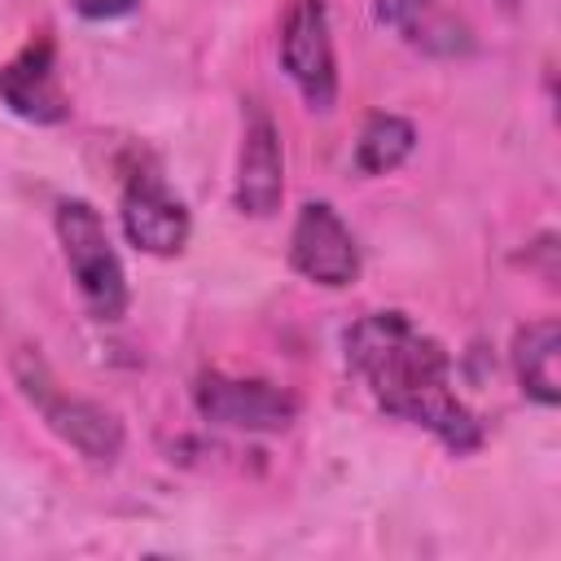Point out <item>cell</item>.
Listing matches in <instances>:
<instances>
[{
    "instance_id": "obj_1",
    "label": "cell",
    "mask_w": 561,
    "mask_h": 561,
    "mask_svg": "<svg viewBox=\"0 0 561 561\" xmlns=\"http://www.w3.org/2000/svg\"><path fill=\"white\" fill-rule=\"evenodd\" d=\"M342 355L386 416L430 430L456 456L482 447V421L456 394L451 351L408 311L381 307L359 316L342 333Z\"/></svg>"
},
{
    "instance_id": "obj_2",
    "label": "cell",
    "mask_w": 561,
    "mask_h": 561,
    "mask_svg": "<svg viewBox=\"0 0 561 561\" xmlns=\"http://www.w3.org/2000/svg\"><path fill=\"white\" fill-rule=\"evenodd\" d=\"M53 228H57L61 259L70 267V280H75L88 316L105 320V324L123 320L131 289H127V272H123V259L110 241L101 210L83 197H61L53 210Z\"/></svg>"
},
{
    "instance_id": "obj_3",
    "label": "cell",
    "mask_w": 561,
    "mask_h": 561,
    "mask_svg": "<svg viewBox=\"0 0 561 561\" xmlns=\"http://www.w3.org/2000/svg\"><path fill=\"white\" fill-rule=\"evenodd\" d=\"M13 377H18V390L31 399V408L44 416V425L66 447H75L92 465H114L118 460L123 425H118V416L110 408H101V403H92L83 394L61 390L57 377L48 373V364L35 351H18L13 355Z\"/></svg>"
},
{
    "instance_id": "obj_4",
    "label": "cell",
    "mask_w": 561,
    "mask_h": 561,
    "mask_svg": "<svg viewBox=\"0 0 561 561\" xmlns=\"http://www.w3.org/2000/svg\"><path fill=\"white\" fill-rule=\"evenodd\" d=\"M118 219H123V237L153 259H175L184 254L188 237H193V215L184 206V197L171 193V184L162 180V171L153 162H136L123 175V197H118Z\"/></svg>"
},
{
    "instance_id": "obj_5",
    "label": "cell",
    "mask_w": 561,
    "mask_h": 561,
    "mask_svg": "<svg viewBox=\"0 0 561 561\" xmlns=\"http://www.w3.org/2000/svg\"><path fill=\"white\" fill-rule=\"evenodd\" d=\"M280 70L298 88V96L316 110L329 114L337 105V57H333V31H329V9L324 0H289L280 18Z\"/></svg>"
},
{
    "instance_id": "obj_6",
    "label": "cell",
    "mask_w": 561,
    "mask_h": 561,
    "mask_svg": "<svg viewBox=\"0 0 561 561\" xmlns=\"http://www.w3.org/2000/svg\"><path fill=\"white\" fill-rule=\"evenodd\" d=\"M193 408L202 421L241 430V434H276L289 430L298 416V399L263 377H232V373H202L193 381Z\"/></svg>"
},
{
    "instance_id": "obj_7",
    "label": "cell",
    "mask_w": 561,
    "mask_h": 561,
    "mask_svg": "<svg viewBox=\"0 0 561 561\" xmlns=\"http://www.w3.org/2000/svg\"><path fill=\"white\" fill-rule=\"evenodd\" d=\"M289 267L320 285V289H346L359 280V241L346 228V219L324 197H307L289 228Z\"/></svg>"
},
{
    "instance_id": "obj_8",
    "label": "cell",
    "mask_w": 561,
    "mask_h": 561,
    "mask_svg": "<svg viewBox=\"0 0 561 561\" xmlns=\"http://www.w3.org/2000/svg\"><path fill=\"white\" fill-rule=\"evenodd\" d=\"M285 197V149L272 114L250 101L237 145V175H232V206L250 219H272Z\"/></svg>"
},
{
    "instance_id": "obj_9",
    "label": "cell",
    "mask_w": 561,
    "mask_h": 561,
    "mask_svg": "<svg viewBox=\"0 0 561 561\" xmlns=\"http://www.w3.org/2000/svg\"><path fill=\"white\" fill-rule=\"evenodd\" d=\"M0 105L35 127H57L70 118V96L57 79V44L53 35H31L0 66Z\"/></svg>"
},
{
    "instance_id": "obj_10",
    "label": "cell",
    "mask_w": 561,
    "mask_h": 561,
    "mask_svg": "<svg viewBox=\"0 0 561 561\" xmlns=\"http://www.w3.org/2000/svg\"><path fill=\"white\" fill-rule=\"evenodd\" d=\"M557 355H561V324L552 316L530 320L513 333V377L522 386V394L539 408H557L561 399V377H557Z\"/></svg>"
},
{
    "instance_id": "obj_11",
    "label": "cell",
    "mask_w": 561,
    "mask_h": 561,
    "mask_svg": "<svg viewBox=\"0 0 561 561\" xmlns=\"http://www.w3.org/2000/svg\"><path fill=\"white\" fill-rule=\"evenodd\" d=\"M416 149V127L403 118V114H368L364 127H359V140H355V167L359 175H390L399 171Z\"/></svg>"
},
{
    "instance_id": "obj_12",
    "label": "cell",
    "mask_w": 561,
    "mask_h": 561,
    "mask_svg": "<svg viewBox=\"0 0 561 561\" xmlns=\"http://www.w3.org/2000/svg\"><path fill=\"white\" fill-rule=\"evenodd\" d=\"M373 18L416 48L456 53V39L447 35L451 22L438 18V0H373Z\"/></svg>"
},
{
    "instance_id": "obj_13",
    "label": "cell",
    "mask_w": 561,
    "mask_h": 561,
    "mask_svg": "<svg viewBox=\"0 0 561 561\" xmlns=\"http://www.w3.org/2000/svg\"><path fill=\"white\" fill-rule=\"evenodd\" d=\"M140 0H70V9L88 22H114V18H127Z\"/></svg>"
},
{
    "instance_id": "obj_14",
    "label": "cell",
    "mask_w": 561,
    "mask_h": 561,
    "mask_svg": "<svg viewBox=\"0 0 561 561\" xmlns=\"http://www.w3.org/2000/svg\"><path fill=\"white\" fill-rule=\"evenodd\" d=\"M504 4H517V0H504Z\"/></svg>"
}]
</instances>
